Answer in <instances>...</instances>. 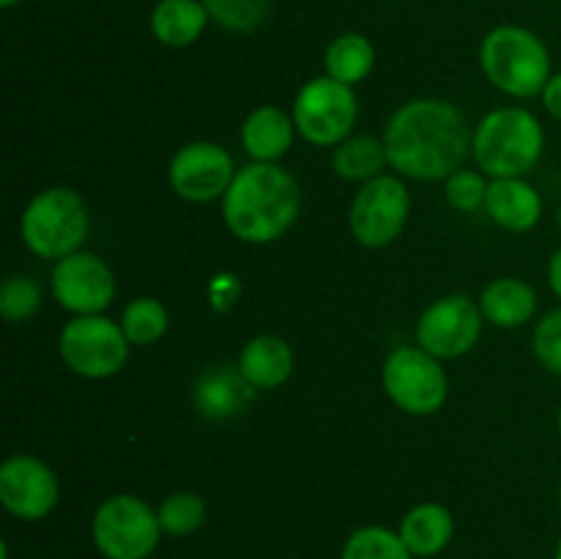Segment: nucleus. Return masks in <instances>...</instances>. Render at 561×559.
Returning a JSON list of instances; mask_svg holds the SVG:
<instances>
[{
	"label": "nucleus",
	"mask_w": 561,
	"mask_h": 559,
	"mask_svg": "<svg viewBox=\"0 0 561 559\" xmlns=\"http://www.w3.org/2000/svg\"><path fill=\"white\" fill-rule=\"evenodd\" d=\"M239 367L255 389H274L294 373V351L277 334H257L241 349Z\"/></svg>",
	"instance_id": "obj_18"
},
{
	"label": "nucleus",
	"mask_w": 561,
	"mask_h": 559,
	"mask_svg": "<svg viewBox=\"0 0 561 559\" xmlns=\"http://www.w3.org/2000/svg\"><path fill=\"white\" fill-rule=\"evenodd\" d=\"M91 532L107 559H148L159 546L162 524L151 504L131 493H118L99 504Z\"/></svg>",
	"instance_id": "obj_6"
},
{
	"label": "nucleus",
	"mask_w": 561,
	"mask_h": 559,
	"mask_svg": "<svg viewBox=\"0 0 561 559\" xmlns=\"http://www.w3.org/2000/svg\"><path fill=\"white\" fill-rule=\"evenodd\" d=\"M121 327H124V334L131 345H153L168 332L170 316L162 301L153 299V296H140V299L126 305Z\"/></svg>",
	"instance_id": "obj_24"
},
{
	"label": "nucleus",
	"mask_w": 561,
	"mask_h": 559,
	"mask_svg": "<svg viewBox=\"0 0 561 559\" xmlns=\"http://www.w3.org/2000/svg\"><path fill=\"white\" fill-rule=\"evenodd\" d=\"M559 228H561V208H559Z\"/></svg>",
	"instance_id": "obj_37"
},
{
	"label": "nucleus",
	"mask_w": 561,
	"mask_h": 559,
	"mask_svg": "<svg viewBox=\"0 0 561 559\" xmlns=\"http://www.w3.org/2000/svg\"><path fill=\"white\" fill-rule=\"evenodd\" d=\"M480 64L488 80L515 99L537 96L553 77L542 38L518 25L493 27L482 42Z\"/></svg>",
	"instance_id": "obj_4"
},
{
	"label": "nucleus",
	"mask_w": 561,
	"mask_h": 559,
	"mask_svg": "<svg viewBox=\"0 0 561 559\" xmlns=\"http://www.w3.org/2000/svg\"><path fill=\"white\" fill-rule=\"evenodd\" d=\"M233 157L222 146L208 140L190 142L179 148L170 159L168 179L170 186L179 197L190 203H211L225 197L236 179Z\"/></svg>",
	"instance_id": "obj_12"
},
{
	"label": "nucleus",
	"mask_w": 561,
	"mask_h": 559,
	"mask_svg": "<svg viewBox=\"0 0 561 559\" xmlns=\"http://www.w3.org/2000/svg\"><path fill=\"white\" fill-rule=\"evenodd\" d=\"M157 515L159 524H162V532L184 537L203 526V521H206V502L192 491L170 493V497L159 504Z\"/></svg>",
	"instance_id": "obj_26"
},
{
	"label": "nucleus",
	"mask_w": 561,
	"mask_h": 559,
	"mask_svg": "<svg viewBox=\"0 0 561 559\" xmlns=\"http://www.w3.org/2000/svg\"><path fill=\"white\" fill-rule=\"evenodd\" d=\"M485 208L499 228L524 233L540 223L542 197L524 179H493V184L488 186Z\"/></svg>",
	"instance_id": "obj_16"
},
{
	"label": "nucleus",
	"mask_w": 561,
	"mask_h": 559,
	"mask_svg": "<svg viewBox=\"0 0 561 559\" xmlns=\"http://www.w3.org/2000/svg\"><path fill=\"white\" fill-rule=\"evenodd\" d=\"M548 283H551L553 294L561 299V247L553 252L551 261H548Z\"/></svg>",
	"instance_id": "obj_32"
},
{
	"label": "nucleus",
	"mask_w": 561,
	"mask_h": 559,
	"mask_svg": "<svg viewBox=\"0 0 561 559\" xmlns=\"http://www.w3.org/2000/svg\"><path fill=\"white\" fill-rule=\"evenodd\" d=\"M488 181L482 179L474 170H458L447 179V186H444V195H447V203L455 208V212H477L480 206H485L488 197Z\"/></svg>",
	"instance_id": "obj_29"
},
{
	"label": "nucleus",
	"mask_w": 561,
	"mask_h": 559,
	"mask_svg": "<svg viewBox=\"0 0 561 559\" xmlns=\"http://www.w3.org/2000/svg\"><path fill=\"white\" fill-rule=\"evenodd\" d=\"M334 173L345 181H373L381 175L383 164H389L387 146L373 135H351L348 140L334 148Z\"/></svg>",
	"instance_id": "obj_22"
},
{
	"label": "nucleus",
	"mask_w": 561,
	"mask_h": 559,
	"mask_svg": "<svg viewBox=\"0 0 561 559\" xmlns=\"http://www.w3.org/2000/svg\"><path fill=\"white\" fill-rule=\"evenodd\" d=\"M411 195L394 175H376L365 181L351 203V233L362 247L381 250L389 247L409 223Z\"/></svg>",
	"instance_id": "obj_10"
},
{
	"label": "nucleus",
	"mask_w": 561,
	"mask_h": 559,
	"mask_svg": "<svg viewBox=\"0 0 561 559\" xmlns=\"http://www.w3.org/2000/svg\"><path fill=\"white\" fill-rule=\"evenodd\" d=\"M546 132L524 107H499L480 121L471 137V153L482 173L493 179H524L542 157Z\"/></svg>",
	"instance_id": "obj_3"
},
{
	"label": "nucleus",
	"mask_w": 561,
	"mask_h": 559,
	"mask_svg": "<svg viewBox=\"0 0 561 559\" xmlns=\"http://www.w3.org/2000/svg\"><path fill=\"white\" fill-rule=\"evenodd\" d=\"M20 3V0H0V5H3V9H11V5H16Z\"/></svg>",
	"instance_id": "obj_33"
},
{
	"label": "nucleus",
	"mask_w": 561,
	"mask_h": 559,
	"mask_svg": "<svg viewBox=\"0 0 561 559\" xmlns=\"http://www.w3.org/2000/svg\"><path fill=\"white\" fill-rule=\"evenodd\" d=\"M356 93L332 77L307 82L294 102L296 132L312 146H340L356 124Z\"/></svg>",
	"instance_id": "obj_9"
},
{
	"label": "nucleus",
	"mask_w": 561,
	"mask_h": 559,
	"mask_svg": "<svg viewBox=\"0 0 561 559\" xmlns=\"http://www.w3.org/2000/svg\"><path fill=\"white\" fill-rule=\"evenodd\" d=\"M22 241L27 250L47 261L80 252L88 236V208L75 190L53 186L27 203L20 223Z\"/></svg>",
	"instance_id": "obj_5"
},
{
	"label": "nucleus",
	"mask_w": 561,
	"mask_h": 559,
	"mask_svg": "<svg viewBox=\"0 0 561 559\" xmlns=\"http://www.w3.org/2000/svg\"><path fill=\"white\" fill-rule=\"evenodd\" d=\"M208 16L225 31L252 33L268 14V0H203Z\"/></svg>",
	"instance_id": "obj_28"
},
{
	"label": "nucleus",
	"mask_w": 561,
	"mask_h": 559,
	"mask_svg": "<svg viewBox=\"0 0 561 559\" xmlns=\"http://www.w3.org/2000/svg\"><path fill=\"white\" fill-rule=\"evenodd\" d=\"M323 66H327V75L332 80L356 85L376 66V49H373L370 38L362 36V33H343L329 44Z\"/></svg>",
	"instance_id": "obj_23"
},
{
	"label": "nucleus",
	"mask_w": 561,
	"mask_h": 559,
	"mask_svg": "<svg viewBox=\"0 0 561 559\" xmlns=\"http://www.w3.org/2000/svg\"><path fill=\"white\" fill-rule=\"evenodd\" d=\"M398 535L403 537L405 548H409L414 557H433V554L444 551L447 543L453 540L455 518L444 504H416V507L409 510V515L403 518Z\"/></svg>",
	"instance_id": "obj_20"
},
{
	"label": "nucleus",
	"mask_w": 561,
	"mask_h": 559,
	"mask_svg": "<svg viewBox=\"0 0 561 559\" xmlns=\"http://www.w3.org/2000/svg\"><path fill=\"white\" fill-rule=\"evenodd\" d=\"M211 20L203 0H159L151 14V31L164 47H190Z\"/></svg>",
	"instance_id": "obj_21"
},
{
	"label": "nucleus",
	"mask_w": 561,
	"mask_h": 559,
	"mask_svg": "<svg viewBox=\"0 0 561 559\" xmlns=\"http://www.w3.org/2000/svg\"><path fill=\"white\" fill-rule=\"evenodd\" d=\"M542 104H546V110L553 118L561 121V71L548 80L546 91H542Z\"/></svg>",
	"instance_id": "obj_31"
},
{
	"label": "nucleus",
	"mask_w": 561,
	"mask_h": 559,
	"mask_svg": "<svg viewBox=\"0 0 561 559\" xmlns=\"http://www.w3.org/2000/svg\"><path fill=\"white\" fill-rule=\"evenodd\" d=\"M557 559H561V540H559V546H557Z\"/></svg>",
	"instance_id": "obj_34"
},
{
	"label": "nucleus",
	"mask_w": 561,
	"mask_h": 559,
	"mask_svg": "<svg viewBox=\"0 0 561 559\" xmlns=\"http://www.w3.org/2000/svg\"><path fill=\"white\" fill-rule=\"evenodd\" d=\"M559 507H561V482H559Z\"/></svg>",
	"instance_id": "obj_35"
},
{
	"label": "nucleus",
	"mask_w": 561,
	"mask_h": 559,
	"mask_svg": "<svg viewBox=\"0 0 561 559\" xmlns=\"http://www.w3.org/2000/svg\"><path fill=\"white\" fill-rule=\"evenodd\" d=\"M301 212V190L294 175L274 162H252L236 173L222 197L230 233L250 244L277 241Z\"/></svg>",
	"instance_id": "obj_2"
},
{
	"label": "nucleus",
	"mask_w": 561,
	"mask_h": 559,
	"mask_svg": "<svg viewBox=\"0 0 561 559\" xmlns=\"http://www.w3.org/2000/svg\"><path fill=\"white\" fill-rule=\"evenodd\" d=\"M381 378L392 403L414 417L436 414L449 392L442 360L427 354L420 345L394 349L383 362Z\"/></svg>",
	"instance_id": "obj_7"
},
{
	"label": "nucleus",
	"mask_w": 561,
	"mask_h": 559,
	"mask_svg": "<svg viewBox=\"0 0 561 559\" xmlns=\"http://www.w3.org/2000/svg\"><path fill=\"white\" fill-rule=\"evenodd\" d=\"M294 132L296 124L285 110L263 104L247 115L241 126V142L255 162H277L294 146Z\"/></svg>",
	"instance_id": "obj_17"
},
{
	"label": "nucleus",
	"mask_w": 561,
	"mask_h": 559,
	"mask_svg": "<svg viewBox=\"0 0 561 559\" xmlns=\"http://www.w3.org/2000/svg\"><path fill=\"white\" fill-rule=\"evenodd\" d=\"M531 349L542 367L561 376V307L542 316V321L537 323L535 334H531Z\"/></svg>",
	"instance_id": "obj_30"
},
{
	"label": "nucleus",
	"mask_w": 561,
	"mask_h": 559,
	"mask_svg": "<svg viewBox=\"0 0 561 559\" xmlns=\"http://www.w3.org/2000/svg\"><path fill=\"white\" fill-rule=\"evenodd\" d=\"M480 310L485 321L502 329H518L535 316L537 310V294L529 283L515 277L493 280L485 290H482Z\"/></svg>",
	"instance_id": "obj_19"
},
{
	"label": "nucleus",
	"mask_w": 561,
	"mask_h": 559,
	"mask_svg": "<svg viewBox=\"0 0 561 559\" xmlns=\"http://www.w3.org/2000/svg\"><path fill=\"white\" fill-rule=\"evenodd\" d=\"M60 486L55 471L36 455H11L0 466V502L22 521H38L55 510Z\"/></svg>",
	"instance_id": "obj_14"
},
{
	"label": "nucleus",
	"mask_w": 561,
	"mask_h": 559,
	"mask_svg": "<svg viewBox=\"0 0 561 559\" xmlns=\"http://www.w3.org/2000/svg\"><path fill=\"white\" fill-rule=\"evenodd\" d=\"M559 433H561V409H559Z\"/></svg>",
	"instance_id": "obj_36"
},
{
	"label": "nucleus",
	"mask_w": 561,
	"mask_h": 559,
	"mask_svg": "<svg viewBox=\"0 0 561 559\" xmlns=\"http://www.w3.org/2000/svg\"><path fill=\"white\" fill-rule=\"evenodd\" d=\"M255 400V387L244 378L239 365H211L197 376L192 403L208 420H230L244 414Z\"/></svg>",
	"instance_id": "obj_15"
},
{
	"label": "nucleus",
	"mask_w": 561,
	"mask_h": 559,
	"mask_svg": "<svg viewBox=\"0 0 561 559\" xmlns=\"http://www.w3.org/2000/svg\"><path fill=\"white\" fill-rule=\"evenodd\" d=\"M463 113L444 99H414L392 115L383 135L389 164L416 181H442L458 173L471 151Z\"/></svg>",
	"instance_id": "obj_1"
},
{
	"label": "nucleus",
	"mask_w": 561,
	"mask_h": 559,
	"mask_svg": "<svg viewBox=\"0 0 561 559\" xmlns=\"http://www.w3.org/2000/svg\"><path fill=\"white\" fill-rule=\"evenodd\" d=\"M38 310H42V285L27 274H11L0 288V316L9 323H25Z\"/></svg>",
	"instance_id": "obj_27"
},
{
	"label": "nucleus",
	"mask_w": 561,
	"mask_h": 559,
	"mask_svg": "<svg viewBox=\"0 0 561 559\" xmlns=\"http://www.w3.org/2000/svg\"><path fill=\"white\" fill-rule=\"evenodd\" d=\"M482 310L469 296L453 294L433 301L416 323V343L436 360L469 354L482 334Z\"/></svg>",
	"instance_id": "obj_11"
},
{
	"label": "nucleus",
	"mask_w": 561,
	"mask_h": 559,
	"mask_svg": "<svg viewBox=\"0 0 561 559\" xmlns=\"http://www.w3.org/2000/svg\"><path fill=\"white\" fill-rule=\"evenodd\" d=\"M124 327L104 316H77L58 338L60 360L82 378H110L129 360Z\"/></svg>",
	"instance_id": "obj_8"
},
{
	"label": "nucleus",
	"mask_w": 561,
	"mask_h": 559,
	"mask_svg": "<svg viewBox=\"0 0 561 559\" xmlns=\"http://www.w3.org/2000/svg\"><path fill=\"white\" fill-rule=\"evenodd\" d=\"M340 559H414V554L387 526H362L345 540Z\"/></svg>",
	"instance_id": "obj_25"
},
{
	"label": "nucleus",
	"mask_w": 561,
	"mask_h": 559,
	"mask_svg": "<svg viewBox=\"0 0 561 559\" xmlns=\"http://www.w3.org/2000/svg\"><path fill=\"white\" fill-rule=\"evenodd\" d=\"M53 296L75 316H102L115 296L113 269L93 252H71L55 263Z\"/></svg>",
	"instance_id": "obj_13"
}]
</instances>
